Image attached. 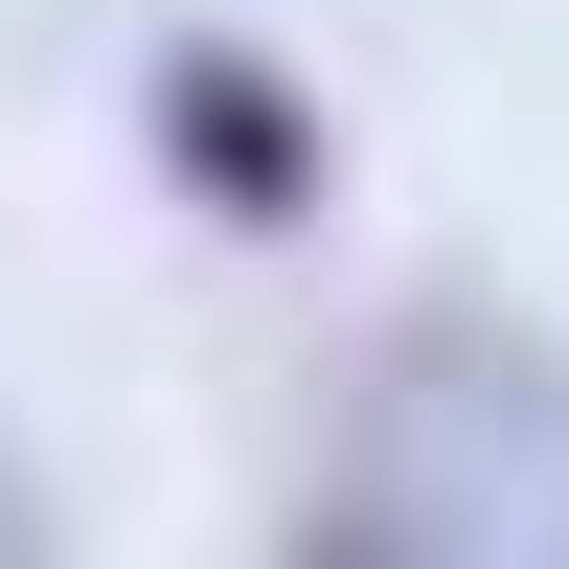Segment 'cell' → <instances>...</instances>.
I'll return each mask as SVG.
<instances>
[{
    "mask_svg": "<svg viewBox=\"0 0 569 569\" xmlns=\"http://www.w3.org/2000/svg\"><path fill=\"white\" fill-rule=\"evenodd\" d=\"M137 137H160V182L206 228H319V182H342L319 160V91L273 69V46H228V23H182L160 69H137Z\"/></svg>",
    "mask_w": 569,
    "mask_h": 569,
    "instance_id": "cell-2",
    "label": "cell"
},
{
    "mask_svg": "<svg viewBox=\"0 0 569 569\" xmlns=\"http://www.w3.org/2000/svg\"><path fill=\"white\" fill-rule=\"evenodd\" d=\"M297 569H569V342L547 319H410L319 433Z\"/></svg>",
    "mask_w": 569,
    "mask_h": 569,
    "instance_id": "cell-1",
    "label": "cell"
}]
</instances>
